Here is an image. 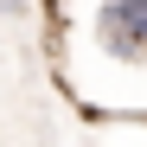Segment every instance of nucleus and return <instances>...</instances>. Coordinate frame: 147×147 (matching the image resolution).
Segmentation results:
<instances>
[{
  "mask_svg": "<svg viewBox=\"0 0 147 147\" xmlns=\"http://www.w3.org/2000/svg\"><path fill=\"white\" fill-rule=\"evenodd\" d=\"M96 45L115 64H147V0H102L96 7Z\"/></svg>",
  "mask_w": 147,
  "mask_h": 147,
  "instance_id": "obj_1",
  "label": "nucleus"
},
{
  "mask_svg": "<svg viewBox=\"0 0 147 147\" xmlns=\"http://www.w3.org/2000/svg\"><path fill=\"white\" fill-rule=\"evenodd\" d=\"M13 7H19V0H0V13H13Z\"/></svg>",
  "mask_w": 147,
  "mask_h": 147,
  "instance_id": "obj_2",
  "label": "nucleus"
}]
</instances>
